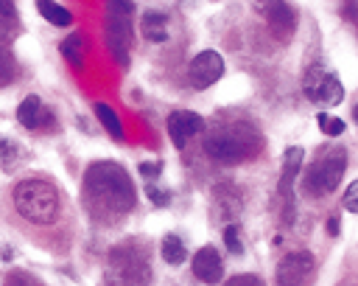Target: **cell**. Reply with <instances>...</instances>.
<instances>
[{
	"label": "cell",
	"mask_w": 358,
	"mask_h": 286,
	"mask_svg": "<svg viewBox=\"0 0 358 286\" xmlns=\"http://www.w3.org/2000/svg\"><path fill=\"white\" fill-rule=\"evenodd\" d=\"M135 202V185L117 163H95L84 174V208L95 222L109 225L124 219Z\"/></svg>",
	"instance_id": "obj_1"
},
{
	"label": "cell",
	"mask_w": 358,
	"mask_h": 286,
	"mask_svg": "<svg viewBox=\"0 0 358 286\" xmlns=\"http://www.w3.org/2000/svg\"><path fill=\"white\" fill-rule=\"evenodd\" d=\"M15 208L31 225H54L59 216V194L45 180H23L15 188Z\"/></svg>",
	"instance_id": "obj_2"
},
{
	"label": "cell",
	"mask_w": 358,
	"mask_h": 286,
	"mask_svg": "<svg viewBox=\"0 0 358 286\" xmlns=\"http://www.w3.org/2000/svg\"><path fill=\"white\" fill-rule=\"evenodd\" d=\"M344 171H347V152L341 146H327L314 160V166L305 174V194L308 197H325V194H330V191L341 182Z\"/></svg>",
	"instance_id": "obj_3"
},
{
	"label": "cell",
	"mask_w": 358,
	"mask_h": 286,
	"mask_svg": "<svg viewBox=\"0 0 358 286\" xmlns=\"http://www.w3.org/2000/svg\"><path fill=\"white\" fill-rule=\"evenodd\" d=\"M132 3L129 0H109V15H106V45L112 56L129 65V45H132Z\"/></svg>",
	"instance_id": "obj_4"
},
{
	"label": "cell",
	"mask_w": 358,
	"mask_h": 286,
	"mask_svg": "<svg viewBox=\"0 0 358 286\" xmlns=\"http://www.w3.org/2000/svg\"><path fill=\"white\" fill-rule=\"evenodd\" d=\"M207 154L218 163H241L247 157H252V152L247 149V135L244 129H215L207 141Z\"/></svg>",
	"instance_id": "obj_5"
},
{
	"label": "cell",
	"mask_w": 358,
	"mask_h": 286,
	"mask_svg": "<svg viewBox=\"0 0 358 286\" xmlns=\"http://www.w3.org/2000/svg\"><path fill=\"white\" fill-rule=\"evenodd\" d=\"M302 90H305L308 99L316 102V104H339V102H344L341 81L330 70H325L322 65L308 67V73L302 79Z\"/></svg>",
	"instance_id": "obj_6"
},
{
	"label": "cell",
	"mask_w": 358,
	"mask_h": 286,
	"mask_svg": "<svg viewBox=\"0 0 358 286\" xmlns=\"http://www.w3.org/2000/svg\"><path fill=\"white\" fill-rule=\"evenodd\" d=\"M188 76H190V84L196 90L213 87L224 76V59H221V54H215V51L196 54L193 62H190V67H188Z\"/></svg>",
	"instance_id": "obj_7"
},
{
	"label": "cell",
	"mask_w": 358,
	"mask_h": 286,
	"mask_svg": "<svg viewBox=\"0 0 358 286\" xmlns=\"http://www.w3.org/2000/svg\"><path fill=\"white\" fill-rule=\"evenodd\" d=\"M314 275V255L311 253H288L277 264V286H305Z\"/></svg>",
	"instance_id": "obj_8"
},
{
	"label": "cell",
	"mask_w": 358,
	"mask_h": 286,
	"mask_svg": "<svg viewBox=\"0 0 358 286\" xmlns=\"http://www.w3.org/2000/svg\"><path fill=\"white\" fill-rule=\"evenodd\" d=\"M138 272H149L143 258H138L135 253L127 255L124 250H115L106 269V286H135L132 278H138Z\"/></svg>",
	"instance_id": "obj_9"
},
{
	"label": "cell",
	"mask_w": 358,
	"mask_h": 286,
	"mask_svg": "<svg viewBox=\"0 0 358 286\" xmlns=\"http://www.w3.org/2000/svg\"><path fill=\"white\" fill-rule=\"evenodd\" d=\"M202 129H204L202 116H196V113H190V110H177V113L168 116V135H171L174 146H179V149H182L190 138H196Z\"/></svg>",
	"instance_id": "obj_10"
},
{
	"label": "cell",
	"mask_w": 358,
	"mask_h": 286,
	"mask_svg": "<svg viewBox=\"0 0 358 286\" xmlns=\"http://www.w3.org/2000/svg\"><path fill=\"white\" fill-rule=\"evenodd\" d=\"M263 15H266L269 29H272L280 40H288V37L294 34V29H297V15H294V9L286 3V0H269L266 9H263Z\"/></svg>",
	"instance_id": "obj_11"
},
{
	"label": "cell",
	"mask_w": 358,
	"mask_h": 286,
	"mask_svg": "<svg viewBox=\"0 0 358 286\" xmlns=\"http://www.w3.org/2000/svg\"><path fill=\"white\" fill-rule=\"evenodd\" d=\"M193 275H196L199 280L210 283V286L221 283V278H224V261H221V255H218L215 247L207 244V247H202V250L193 255Z\"/></svg>",
	"instance_id": "obj_12"
},
{
	"label": "cell",
	"mask_w": 358,
	"mask_h": 286,
	"mask_svg": "<svg viewBox=\"0 0 358 286\" xmlns=\"http://www.w3.org/2000/svg\"><path fill=\"white\" fill-rule=\"evenodd\" d=\"M140 31L146 34V40L152 42H165L168 40V20L160 12H146L140 20Z\"/></svg>",
	"instance_id": "obj_13"
},
{
	"label": "cell",
	"mask_w": 358,
	"mask_h": 286,
	"mask_svg": "<svg viewBox=\"0 0 358 286\" xmlns=\"http://www.w3.org/2000/svg\"><path fill=\"white\" fill-rule=\"evenodd\" d=\"M300 166H302V149L294 146V149H288L286 157H283V174H280V194H283V197H288L291 182H294Z\"/></svg>",
	"instance_id": "obj_14"
},
{
	"label": "cell",
	"mask_w": 358,
	"mask_h": 286,
	"mask_svg": "<svg viewBox=\"0 0 358 286\" xmlns=\"http://www.w3.org/2000/svg\"><path fill=\"white\" fill-rule=\"evenodd\" d=\"M42 118H45V110H42V102L37 99V95H29V99H23V104L17 107V121L26 129H37Z\"/></svg>",
	"instance_id": "obj_15"
},
{
	"label": "cell",
	"mask_w": 358,
	"mask_h": 286,
	"mask_svg": "<svg viewBox=\"0 0 358 286\" xmlns=\"http://www.w3.org/2000/svg\"><path fill=\"white\" fill-rule=\"evenodd\" d=\"M37 9H40V15H42L48 23H54V26L67 29V26L73 23V15H70L65 6L54 3V0H37Z\"/></svg>",
	"instance_id": "obj_16"
},
{
	"label": "cell",
	"mask_w": 358,
	"mask_h": 286,
	"mask_svg": "<svg viewBox=\"0 0 358 286\" xmlns=\"http://www.w3.org/2000/svg\"><path fill=\"white\" fill-rule=\"evenodd\" d=\"M160 253H163V258L171 264V267H179L185 258H188V250H185V241L179 239V236H165L163 239V244H160Z\"/></svg>",
	"instance_id": "obj_17"
},
{
	"label": "cell",
	"mask_w": 358,
	"mask_h": 286,
	"mask_svg": "<svg viewBox=\"0 0 358 286\" xmlns=\"http://www.w3.org/2000/svg\"><path fill=\"white\" fill-rule=\"evenodd\" d=\"M62 56H65L76 70L84 67V40H81V34H67V40L62 42Z\"/></svg>",
	"instance_id": "obj_18"
},
{
	"label": "cell",
	"mask_w": 358,
	"mask_h": 286,
	"mask_svg": "<svg viewBox=\"0 0 358 286\" xmlns=\"http://www.w3.org/2000/svg\"><path fill=\"white\" fill-rule=\"evenodd\" d=\"M95 116H98V121L104 124V129L112 135V138H117L121 141L124 138V127H121V118H117V113L112 110V107H106V104H95Z\"/></svg>",
	"instance_id": "obj_19"
},
{
	"label": "cell",
	"mask_w": 358,
	"mask_h": 286,
	"mask_svg": "<svg viewBox=\"0 0 358 286\" xmlns=\"http://www.w3.org/2000/svg\"><path fill=\"white\" fill-rule=\"evenodd\" d=\"M17 31V9L12 0H0V37L9 40Z\"/></svg>",
	"instance_id": "obj_20"
},
{
	"label": "cell",
	"mask_w": 358,
	"mask_h": 286,
	"mask_svg": "<svg viewBox=\"0 0 358 286\" xmlns=\"http://www.w3.org/2000/svg\"><path fill=\"white\" fill-rule=\"evenodd\" d=\"M15 70H17V65H15V56H12V51L0 42V87H6V84H12V79H15Z\"/></svg>",
	"instance_id": "obj_21"
},
{
	"label": "cell",
	"mask_w": 358,
	"mask_h": 286,
	"mask_svg": "<svg viewBox=\"0 0 358 286\" xmlns=\"http://www.w3.org/2000/svg\"><path fill=\"white\" fill-rule=\"evenodd\" d=\"M316 121H319L322 135H327V138H339V135L344 132V121H341V118H336V116L319 113V116H316Z\"/></svg>",
	"instance_id": "obj_22"
},
{
	"label": "cell",
	"mask_w": 358,
	"mask_h": 286,
	"mask_svg": "<svg viewBox=\"0 0 358 286\" xmlns=\"http://www.w3.org/2000/svg\"><path fill=\"white\" fill-rule=\"evenodd\" d=\"M17 157H20V149L9 138H0V166H3L6 171H12L15 163H17Z\"/></svg>",
	"instance_id": "obj_23"
},
{
	"label": "cell",
	"mask_w": 358,
	"mask_h": 286,
	"mask_svg": "<svg viewBox=\"0 0 358 286\" xmlns=\"http://www.w3.org/2000/svg\"><path fill=\"white\" fill-rule=\"evenodd\" d=\"M344 208H347L350 214H355V211H358V182H350V185H347V194H344Z\"/></svg>",
	"instance_id": "obj_24"
},
{
	"label": "cell",
	"mask_w": 358,
	"mask_h": 286,
	"mask_svg": "<svg viewBox=\"0 0 358 286\" xmlns=\"http://www.w3.org/2000/svg\"><path fill=\"white\" fill-rule=\"evenodd\" d=\"M224 286H263V280H261L258 275H235V278H229Z\"/></svg>",
	"instance_id": "obj_25"
},
{
	"label": "cell",
	"mask_w": 358,
	"mask_h": 286,
	"mask_svg": "<svg viewBox=\"0 0 358 286\" xmlns=\"http://www.w3.org/2000/svg\"><path fill=\"white\" fill-rule=\"evenodd\" d=\"M224 241H227V247L232 253H241V241H238V228L235 225H227L224 228Z\"/></svg>",
	"instance_id": "obj_26"
},
{
	"label": "cell",
	"mask_w": 358,
	"mask_h": 286,
	"mask_svg": "<svg viewBox=\"0 0 358 286\" xmlns=\"http://www.w3.org/2000/svg\"><path fill=\"white\" fill-rule=\"evenodd\" d=\"M6 286H42V283H37V280H34L31 275H26V272H15Z\"/></svg>",
	"instance_id": "obj_27"
},
{
	"label": "cell",
	"mask_w": 358,
	"mask_h": 286,
	"mask_svg": "<svg viewBox=\"0 0 358 286\" xmlns=\"http://www.w3.org/2000/svg\"><path fill=\"white\" fill-rule=\"evenodd\" d=\"M149 200H152V202H157V205H168V194H163V191H160V188H154V185L149 188Z\"/></svg>",
	"instance_id": "obj_28"
},
{
	"label": "cell",
	"mask_w": 358,
	"mask_h": 286,
	"mask_svg": "<svg viewBox=\"0 0 358 286\" xmlns=\"http://www.w3.org/2000/svg\"><path fill=\"white\" fill-rule=\"evenodd\" d=\"M160 171H163L160 163H143V166H140V174H143V177H160Z\"/></svg>",
	"instance_id": "obj_29"
},
{
	"label": "cell",
	"mask_w": 358,
	"mask_h": 286,
	"mask_svg": "<svg viewBox=\"0 0 358 286\" xmlns=\"http://www.w3.org/2000/svg\"><path fill=\"white\" fill-rule=\"evenodd\" d=\"M327 230H330V236H339V219H330L327 222Z\"/></svg>",
	"instance_id": "obj_30"
}]
</instances>
